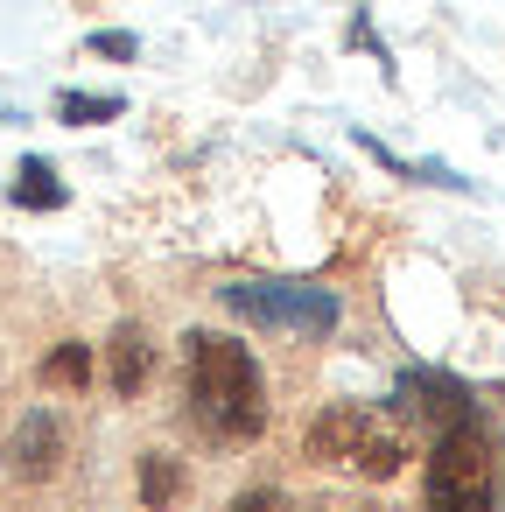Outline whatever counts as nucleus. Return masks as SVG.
Here are the masks:
<instances>
[{"label":"nucleus","instance_id":"nucleus-15","mask_svg":"<svg viewBox=\"0 0 505 512\" xmlns=\"http://www.w3.org/2000/svg\"><path fill=\"white\" fill-rule=\"evenodd\" d=\"M323 512H351V505H323Z\"/></svg>","mask_w":505,"mask_h":512},{"label":"nucleus","instance_id":"nucleus-8","mask_svg":"<svg viewBox=\"0 0 505 512\" xmlns=\"http://www.w3.org/2000/svg\"><path fill=\"white\" fill-rule=\"evenodd\" d=\"M64 183H57V169L50 162H22V176H15V204L22 211H64Z\"/></svg>","mask_w":505,"mask_h":512},{"label":"nucleus","instance_id":"nucleus-13","mask_svg":"<svg viewBox=\"0 0 505 512\" xmlns=\"http://www.w3.org/2000/svg\"><path fill=\"white\" fill-rule=\"evenodd\" d=\"M274 505H281V498H274V491H253V498H239V505H232V512H274Z\"/></svg>","mask_w":505,"mask_h":512},{"label":"nucleus","instance_id":"nucleus-2","mask_svg":"<svg viewBox=\"0 0 505 512\" xmlns=\"http://www.w3.org/2000/svg\"><path fill=\"white\" fill-rule=\"evenodd\" d=\"M309 449H316L323 463L358 470V477H400V470H407V435H400V421L379 414V407H365V400L323 407L316 428H309Z\"/></svg>","mask_w":505,"mask_h":512},{"label":"nucleus","instance_id":"nucleus-5","mask_svg":"<svg viewBox=\"0 0 505 512\" xmlns=\"http://www.w3.org/2000/svg\"><path fill=\"white\" fill-rule=\"evenodd\" d=\"M57 456H64V428H57V414H43V407H36V414H22V428L8 435V470L36 484V477H50V470H57Z\"/></svg>","mask_w":505,"mask_h":512},{"label":"nucleus","instance_id":"nucleus-7","mask_svg":"<svg viewBox=\"0 0 505 512\" xmlns=\"http://www.w3.org/2000/svg\"><path fill=\"white\" fill-rule=\"evenodd\" d=\"M148 365H155L148 337H141L134 323H120V330H113V386H120V393H134V386L148 379Z\"/></svg>","mask_w":505,"mask_h":512},{"label":"nucleus","instance_id":"nucleus-4","mask_svg":"<svg viewBox=\"0 0 505 512\" xmlns=\"http://www.w3.org/2000/svg\"><path fill=\"white\" fill-rule=\"evenodd\" d=\"M218 302L260 330H309V337L337 330V295L316 281H232V288H218Z\"/></svg>","mask_w":505,"mask_h":512},{"label":"nucleus","instance_id":"nucleus-11","mask_svg":"<svg viewBox=\"0 0 505 512\" xmlns=\"http://www.w3.org/2000/svg\"><path fill=\"white\" fill-rule=\"evenodd\" d=\"M141 498H148L155 512L176 498V463H169V456H148V463H141Z\"/></svg>","mask_w":505,"mask_h":512},{"label":"nucleus","instance_id":"nucleus-6","mask_svg":"<svg viewBox=\"0 0 505 512\" xmlns=\"http://www.w3.org/2000/svg\"><path fill=\"white\" fill-rule=\"evenodd\" d=\"M414 400H421V414H435L442 428H456V421H477V407H470V393L456 386V379H442V372H407L400 379Z\"/></svg>","mask_w":505,"mask_h":512},{"label":"nucleus","instance_id":"nucleus-1","mask_svg":"<svg viewBox=\"0 0 505 512\" xmlns=\"http://www.w3.org/2000/svg\"><path fill=\"white\" fill-rule=\"evenodd\" d=\"M183 351H190V407H197V421H204L218 442H253V435L267 428V379H260V358H253L239 337H211V330H190Z\"/></svg>","mask_w":505,"mask_h":512},{"label":"nucleus","instance_id":"nucleus-10","mask_svg":"<svg viewBox=\"0 0 505 512\" xmlns=\"http://www.w3.org/2000/svg\"><path fill=\"white\" fill-rule=\"evenodd\" d=\"M71 127H99V120H113L120 113V92H64V106H57Z\"/></svg>","mask_w":505,"mask_h":512},{"label":"nucleus","instance_id":"nucleus-12","mask_svg":"<svg viewBox=\"0 0 505 512\" xmlns=\"http://www.w3.org/2000/svg\"><path fill=\"white\" fill-rule=\"evenodd\" d=\"M92 50H99V57H141V43H134L127 29H99V36H92Z\"/></svg>","mask_w":505,"mask_h":512},{"label":"nucleus","instance_id":"nucleus-9","mask_svg":"<svg viewBox=\"0 0 505 512\" xmlns=\"http://www.w3.org/2000/svg\"><path fill=\"white\" fill-rule=\"evenodd\" d=\"M85 379H92V351L85 344H57L43 358V386H85Z\"/></svg>","mask_w":505,"mask_h":512},{"label":"nucleus","instance_id":"nucleus-14","mask_svg":"<svg viewBox=\"0 0 505 512\" xmlns=\"http://www.w3.org/2000/svg\"><path fill=\"white\" fill-rule=\"evenodd\" d=\"M491 512H505V484H498V491H491Z\"/></svg>","mask_w":505,"mask_h":512},{"label":"nucleus","instance_id":"nucleus-3","mask_svg":"<svg viewBox=\"0 0 505 512\" xmlns=\"http://www.w3.org/2000/svg\"><path fill=\"white\" fill-rule=\"evenodd\" d=\"M491 449L477 435V421H456L435 435L428 449V512H491Z\"/></svg>","mask_w":505,"mask_h":512}]
</instances>
